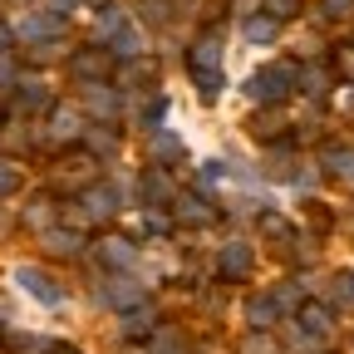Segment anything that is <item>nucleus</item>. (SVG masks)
<instances>
[{
	"label": "nucleus",
	"instance_id": "obj_7",
	"mask_svg": "<svg viewBox=\"0 0 354 354\" xmlns=\"http://www.w3.org/2000/svg\"><path fill=\"white\" fill-rule=\"evenodd\" d=\"M192 74H221V35H202L192 44Z\"/></svg>",
	"mask_w": 354,
	"mask_h": 354
},
{
	"label": "nucleus",
	"instance_id": "obj_1",
	"mask_svg": "<svg viewBox=\"0 0 354 354\" xmlns=\"http://www.w3.org/2000/svg\"><path fill=\"white\" fill-rule=\"evenodd\" d=\"M290 84H295V74H290V69L266 64V69H256V74L246 79V99H251V104H261V109H276V104L290 94Z\"/></svg>",
	"mask_w": 354,
	"mask_h": 354
},
{
	"label": "nucleus",
	"instance_id": "obj_18",
	"mask_svg": "<svg viewBox=\"0 0 354 354\" xmlns=\"http://www.w3.org/2000/svg\"><path fill=\"white\" fill-rule=\"evenodd\" d=\"M15 94H20V104H25V109H44V104H50V84H44L39 74H30V79H20V84H15Z\"/></svg>",
	"mask_w": 354,
	"mask_h": 354
},
{
	"label": "nucleus",
	"instance_id": "obj_42",
	"mask_svg": "<svg viewBox=\"0 0 354 354\" xmlns=\"http://www.w3.org/2000/svg\"><path fill=\"white\" fill-rule=\"evenodd\" d=\"M349 74H354V55H349Z\"/></svg>",
	"mask_w": 354,
	"mask_h": 354
},
{
	"label": "nucleus",
	"instance_id": "obj_36",
	"mask_svg": "<svg viewBox=\"0 0 354 354\" xmlns=\"http://www.w3.org/2000/svg\"><path fill=\"white\" fill-rule=\"evenodd\" d=\"M354 0H325V15H349Z\"/></svg>",
	"mask_w": 354,
	"mask_h": 354
},
{
	"label": "nucleus",
	"instance_id": "obj_23",
	"mask_svg": "<svg viewBox=\"0 0 354 354\" xmlns=\"http://www.w3.org/2000/svg\"><path fill=\"white\" fill-rule=\"evenodd\" d=\"M276 30H281V20H271V15H251V20H246V39H251V44H271Z\"/></svg>",
	"mask_w": 354,
	"mask_h": 354
},
{
	"label": "nucleus",
	"instance_id": "obj_35",
	"mask_svg": "<svg viewBox=\"0 0 354 354\" xmlns=\"http://www.w3.org/2000/svg\"><path fill=\"white\" fill-rule=\"evenodd\" d=\"M6 84H15V64H10V55H0V88Z\"/></svg>",
	"mask_w": 354,
	"mask_h": 354
},
{
	"label": "nucleus",
	"instance_id": "obj_19",
	"mask_svg": "<svg viewBox=\"0 0 354 354\" xmlns=\"http://www.w3.org/2000/svg\"><path fill=\"white\" fill-rule=\"evenodd\" d=\"M153 330H158V315H153L148 305H138V310H128V315H123V335H128V339H143V335H153Z\"/></svg>",
	"mask_w": 354,
	"mask_h": 354
},
{
	"label": "nucleus",
	"instance_id": "obj_27",
	"mask_svg": "<svg viewBox=\"0 0 354 354\" xmlns=\"http://www.w3.org/2000/svg\"><path fill=\"white\" fill-rule=\"evenodd\" d=\"M261 10L271 15V20H290L300 10V0H261Z\"/></svg>",
	"mask_w": 354,
	"mask_h": 354
},
{
	"label": "nucleus",
	"instance_id": "obj_22",
	"mask_svg": "<svg viewBox=\"0 0 354 354\" xmlns=\"http://www.w3.org/2000/svg\"><path fill=\"white\" fill-rule=\"evenodd\" d=\"M276 315H281V305H276V295H256V300L246 305V320H251V325H261V330L271 325Z\"/></svg>",
	"mask_w": 354,
	"mask_h": 354
},
{
	"label": "nucleus",
	"instance_id": "obj_21",
	"mask_svg": "<svg viewBox=\"0 0 354 354\" xmlns=\"http://www.w3.org/2000/svg\"><path fill=\"white\" fill-rule=\"evenodd\" d=\"M325 172H335L339 183H354V153L349 148H325Z\"/></svg>",
	"mask_w": 354,
	"mask_h": 354
},
{
	"label": "nucleus",
	"instance_id": "obj_26",
	"mask_svg": "<svg viewBox=\"0 0 354 354\" xmlns=\"http://www.w3.org/2000/svg\"><path fill=\"white\" fill-rule=\"evenodd\" d=\"M123 25H128V20H123V10H109V15H99V39H109V44H113Z\"/></svg>",
	"mask_w": 354,
	"mask_h": 354
},
{
	"label": "nucleus",
	"instance_id": "obj_15",
	"mask_svg": "<svg viewBox=\"0 0 354 354\" xmlns=\"http://www.w3.org/2000/svg\"><path fill=\"white\" fill-rule=\"evenodd\" d=\"M104 300L118 305V310H138V305H143V286H133V281H109V286H104Z\"/></svg>",
	"mask_w": 354,
	"mask_h": 354
},
{
	"label": "nucleus",
	"instance_id": "obj_25",
	"mask_svg": "<svg viewBox=\"0 0 354 354\" xmlns=\"http://www.w3.org/2000/svg\"><path fill=\"white\" fill-rule=\"evenodd\" d=\"M271 295H276V305H281V310H305V295H300V286H295V281H281Z\"/></svg>",
	"mask_w": 354,
	"mask_h": 354
},
{
	"label": "nucleus",
	"instance_id": "obj_32",
	"mask_svg": "<svg viewBox=\"0 0 354 354\" xmlns=\"http://www.w3.org/2000/svg\"><path fill=\"white\" fill-rule=\"evenodd\" d=\"M35 344V335H25V330H6V349H30Z\"/></svg>",
	"mask_w": 354,
	"mask_h": 354
},
{
	"label": "nucleus",
	"instance_id": "obj_20",
	"mask_svg": "<svg viewBox=\"0 0 354 354\" xmlns=\"http://www.w3.org/2000/svg\"><path fill=\"white\" fill-rule=\"evenodd\" d=\"M300 330H305V335H315V339H325V335L335 330V320H330V310L305 305V310H300Z\"/></svg>",
	"mask_w": 354,
	"mask_h": 354
},
{
	"label": "nucleus",
	"instance_id": "obj_3",
	"mask_svg": "<svg viewBox=\"0 0 354 354\" xmlns=\"http://www.w3.org/2000/svg\"><path fill=\"white\" fill-rule=\"evenodd\" d=\"M69 69H74L84 84H109V74H113V50L88 44V50H79V55L69 59Z\"/></svg>",
	"mask_w": 354,
	"mask_h": 354
},
{
	"label": "nucleus",
	"instance_id": "obj_2",
	"mask_svg": "<svg viewBox=\"0 0 354 354\" xmlns=\"http://www.w3.org/2000/svg\"><path fill=\"white\" fill-rule=\"evenodd\" d=\"M15 286L35 300V305H59V281L50 276V271H39V266H20V271H15Z\"/></svg>",
	"mask_w": 354,
	"mask_h": 354
},
{
	"label": "nucleus",
	"instance_id": "obj_6",
	"mask_svg": "<svg viewBox=\"0 0 354 354\" xmlns=\"http://www.w3.org/2000/svg\"><path fill=\"white\" fill-rule=\"evenodd\" d=\"M84 104H88V113H99V118H109V123L123 113V94H118L113 84H88V88H84Z\"/></svg>",
	"mask_w": 354,
	"mask_h": 354
},
{
	"label": "nucleus",
	"instance_id": "obj_30",
	"mask_svg": "<svg viewBox=\"0 0 354 354\" xmlns=\"http://www.w3.org/2000/svg\"><path fill=\"white\" fill-rule=\"evenodd\" d=\"M256 221H261V232H266V236H281V232H286V221H281V212H261Z\"/></svg>",
	"mask_w": 354,
	"mask_h": 354
},
{
	"label": "nucleus",
	"instance_id": "obj_34",
	"mask_svg": "<svg viewBox=\"0 0 354 354\" xmlns=\"http://www.w3.org/2000/svg\"><path fill=\"white\" fill-rule=\"evenodd\" d=\"M197 88H202V94H216V88H221V74H197Z\"/></svg>",
	"mask_w": 354,
	"mask_h": 354
},
{
	"label": "nucleus",
	"instance_id": "obj_11",
	"mask_svg": "<svg viewBox=\"0 0 354 354\" xmlns=\"http://www.w3.org/2000/svg\"><path fill=\"white\" fill-rule=\"evenodd\" d=\"M44 246H50L55 256H79L88 246V236L84 232H64V227H44Z\"/></svg>",
	"mask_w": 354,
	"mask_h": 354
},
{
	"label": "nucleus",
	"instance_id": "obj_37",
	"mask_svg": "<svg viewBox=\"0 0 354 354\" xmlns=\"http://www.w3.org/2000/svg\"><path fill=\"white\" fill-rule=\"evenodd\" d=\"M143 15H153V20H162V15H167V0H143Z\"/></svg>",
	"mask_w": 354,
	"mask_h": 354
},
{
	"label": "nucleus",
	"instance_id": "obj_33",
	"mask_svg": "<svg viewBox=\"0 0 354 354\" xmlns=\"http://www.w3.org/2000/svg\"><path fill=\"white\" fill-rule=\"evenodd\" d=\"M241 354H276V349H271V339H266V335H251Z\"/></svg>",
	"mask_w": 354,
	"mask_h": 354
},
{
	"label": "nucleus",
	"instance_id": "obj_10",
	"mask_svg": "<svg viewBox=\"0 0 354 354\" xmlns=\"http://www.w3.org/2000/svg\"><path fill=\"white\" fill-rule=\"evenodd\" d=\"M99 261L109 266V271H133V246L123 236H104L99 241Z\"/></svg>",
	"mask_w": 354,
	"mask_h": 354
},
{
	"label": "nucleus",
	"instance_id": "obj_17",
	"mask_svg": "<svg viewBox=\"0 0 354 354\" xmlns=\"http://www.w3.org/2000/svg\"><path fill=\"white\" fill-rule=\"evenodd\" d=\"M84 153H94V158L118 153V133L113 128H84Z\"/></svg>",
	"mask_w": 354,
	"mask_h": 354
},
{
	"label": "nucleus",
	"instance_id": "obj_29",
	"mask_svg": "<svg viewBox=\"0 0 354 354\" xmlns=\"http://www.w3.org/2000/svg\"><path fill=\"white\" fill-rule=\"evenodd\" d=\"M20 187V172H15V162H0V197H10Z\"/></svg>",
	"mask_w": 354,
	"mask_h": 354
},
{
	"label": "nucleus",
	"instance_id": "obj_28",
	"mask_svg": "<svg viewBox=\"0 0 354 354\" xmlns=\"http://www.w3.org/2000/svg\"><path fill=\"white\" fill-rule=\"evenodd\" d=\"M25 221H30V227H44V221H50V197H35L25 207Z\"/></svg>",
	"mask_w": 354,
	"mask_h": 354
},
{
	"label": "nucleus",
	"instance_id": "obj_9",
	"mask_svg": "<svg viewBox=\"0 0 354 354\" xmlns=\"http://www.w3.org/2000/svg\"><path fill=\"white\" fill-rule=\"evenodd\" d=\"M148 354H192V344H187V335H183V330L158 325V330L148 335Z\"/></svg>",
	"mask_w": 354,
	"mask_h": 354
},
{
	"label": "nucleus",
	"instance_id": "obj_14",
	"mask_svg": "<svg viewBox=\"0 0 354 354\" xmlns=\"http://www.w3.org/2000/svg\"><path fill=\"white\" fill-rule=\"evenodd\" d=\"M84 212L88 216H113L118 212V187H109V183L104 187H88L84 192Z\"/></svg>",
	"mask_w": 354,
	"mask_h": 354
},
{
	"label": "nucleus",
	"instance_id": "obj_41",
	"mask_svg": "<svg viewBox=\"0 0 354 354\" xmlns=\"http://www.w3.org/2000/svg\"><path fill=\"white\" fill-rule=\"evenodd\" d=\"M6 44H10V30H0V55H6Z\"/></svg>",
	"mask_w": 354,
	"mask_h": 354
},
{
	"label": "nucleus",
	"instance_id": "obj_16",
	"mask_svg": "<svg viewBox=\"0 0 354 354\" xmlns=\"http://www.w3.org/2000/svg\"><path fill=\"white\" fill-rule=\"evenodd\" d=\"M153 158H158V162H183V158H187V143L177 138V133L162 128V133H153Z\"/></svg>",
	"mask_w": 354,
	"mask_h": 354
},
{
	"label": "nucleus",
	"instance_id": "obj_8",
	"mask_svg": "<svg viewBox=\"0 0 354 354\" xmlns=\"http://www.w3.org/2000/svg\"><path fill=\"white\" fill-rule=\"evenodd\" d=\"M15 35H20L25 44H44V39L59 35V20H55V15H25V20L15 25Z\"/></svg>",
	"mask_w": 354,
	"mask_h": 354
},
{
	"label": "nucleus",
	"instance_id": "obj_39",
	"mask_svg": "<svg viewBox=\"0 0 354 354\" xmlns=\"http://www.w3.org/2000/svg\"><path fill=\"white\" fill-rule=\"evenodd\" d=\"M44 354H79L74 344H44Z\"/></svg>",
	"mask_w": 354,
	"mask_h": 354
},
{
	"label": "nucleus",
	"instance_id": "obj_5",
	"mask_svg": "<svg viewBox=\"0 0 354 354\" xmlns=\"http://www.w3.org/2000/svg\"><path fill=\"white\" fill-rule=\"evenodd\" d=\"M172 216L183 221V227H212V221H216V207H212L207 197L177 192V202H172Z\"/></svg>",
	"mask_w": 354,
	"mask_h": 354
},
{
	"label": "nucleus",
	"instance_id": "obj_4",
	"mask_svg": "<svg viewBox=\"0 0 354 354\" xmlns=\"http://www.w3.org/2000/svg\"><path fill=\"white\" fill-rule=\"evenodd\" d=\"M251 266H256V256H251L246 241H227V246L216 251V276H221V281H246Z\"/></svg>",
	"mask_w": 354,
	"mask_h": 354
},
{
	"label": "nucleus",
	"instance_id": "obj_31",
	"mask_svg": "<svg viewBox=\"0 0 354 354\" xmlns=\"http://www.w3.org/2000/svg\"><path fill=\"white\" fill-rule=\"evenodd\" d=\"M295 79H300L305 94H320V88H325V74H320V69H305V74H295Z\"/></svg>",
	"mask_w": 354,
	"mask_h": 354
},
{
	"label": "nucleus",
	"instance_id": "obj_40",
	"mask_svg": "<svg viewBox=\"0 0 354 354\" xmlns=\"http://www.w3.org/2000/svg\"><path fill=\"white\" fill-rule=\"evenodd\" d=\"M79 6V0H55V10H74Z\"/></svg>",
	"mask_w": 354,
	"mask_h": 354
},
{
	"label": "nucleus",
	"instance_id": "obj_38",
	"mask_svg": "<svg viewBox=\"0 0 354 354\" xmlns=\"http://www.w3.org/2000/svg\"><path fill=\"white\" fill-rule=\"evenodd\" d=\"M202 177H207V187H212V183H221V177H227V167H221V162H207Z\"/></svg>",
	"mask_w": 354,
	"mask_h": 354
},
{
	"label": "nucleus",
	"instance_id": "obj_13",
	"mask_svg": "<svg viewBox=\"0 0 354 354\" xmlns=\"http://www.w3.org/2000/svg\"><path fill=\"white\" fill-rule=\"evenodd\" d=\"M50 133L59 143H84V123H79V113H69V109H55L50 113Z\"/></svg>",
	"mask_w": 354,
	"mask_h": 354
},
{
	"label": "nucleus",
	"instance_id": "obj_12",
	"mask_svg": "<svg viewBox=\"0 0 354 354\" xmlns=\"http://www.w3.org/2000/svg\"><path fill=\"white\" fill-rule=\"evenodd\" d=\"M138 192H143V202L148 207H162V202H177V192H172V183H167V172H148L143 183H138Z\"/></svg>",
	"mask_w": 354,
	"mask_h": 354
},
{
	"label": "nucleus",
	"instance_id": "obj_24",
	"mask_svg": "<svg viewBox=\"0 0 354 354\" xmlns=\"http://www.w3.org/2000/svg\"><path fill=\"white\" fill-rule=\"evenodd\" d=\"M109 50H113V55H123V59H128V55H138V50H143V35H138V25H123V30H118V39L109 44Z\"/></svg>",
	"mask_w": 354,
	"mask_h": 354
}]
</instances>
